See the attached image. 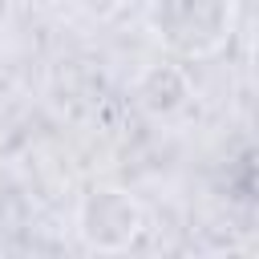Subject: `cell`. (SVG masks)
Masks as SVG:
<instances>
[{
	"mask_svg": "<svg viewBox=\"0 0 259 259\" xmlns=\"http://www.w3.org/2000/svg\"><path fill=\"white\" fill-rule=\"evenodd\" d=\"M150 28L166 49L206 57L227 45L235 28V0H154Z\"/></svg>",
	"mask_w": 259,
	"mask_h": 259,
	"instance_id": "1",
	"label": "cell"
},
{
	"mask_svg": "<svg viewBox=\"0 0 259 259\" xmlns=\"http://www.w3.org/2000/svg\"><path fill=\"white\" fill-rule=\"evenodd\" d=\"M142 227V206L121 194V190H93L85 194L81 202V214H77V231L89 247L97 251H117V247H130V239L138 235Z\"/></svg>",
	"mask_w": 259,
	"mask_h": 259,
	"instance_id": "2",
	"label": "cell"
}]
</instances>
